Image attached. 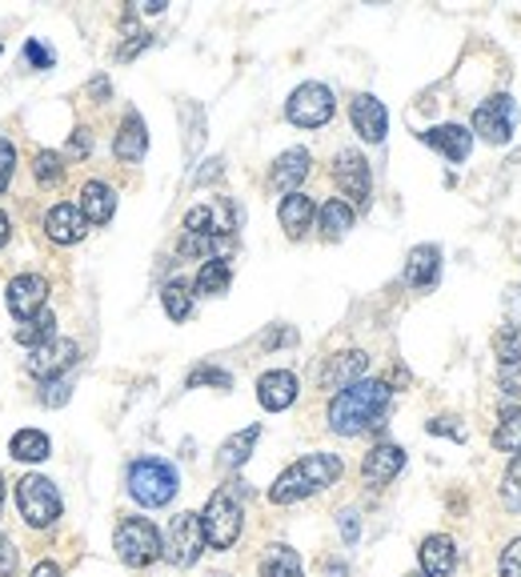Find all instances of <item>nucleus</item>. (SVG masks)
Here are the masks:
<instances>
[{
    "label": "nucleus",
    "instance_id": "obj_1",
    "mask_svg": "<svg viewBox=\"0 0 521 577\" xmlns=\"http://www.w3.org/2000/svg\"><path fill=\"white\" fill-rule=\"evenodd\" d=\"M389 401H393V385L381 378H361L337 389V398L329 401V429L337 437H361L366 429H378L386 422Z\"/></svg>",
    "mask_w": 521,
    "mask_h": 577
},
{
    "label": "nucleus",
    "instance_id": "obj_2",
    "mask_svg": "<svg viewBox=\"0 0 521 577\" xmlns=\"http://www.w3.org/2000/svg\"><path fill=\"white\" fill-rule=\"evenodd\" d=\"M341 473H345V466L337 454H305L269 486V501H273V505H297V501L337 486Z\"/></svg>",
    "mask_w": 521,
    "mask_h": 577
},
{
    "label": "nucleus",
    "instance_id": "obj_3",
    "mask_svg": "<svg viewBox=\"0 0 521 577\" xmlns=\"http://www.w3.org/2000/svg\"><path fill=\"white\" fill-rule=\"evenodd\" d=\"M181 489V478L177 469L161 461V457H137L133 466H129V498L144 510H161L169 501L177 498Z\"/></svg>",
    "mask_w": 521,
    "mask_h": 577
},
{
    "label": "nucleus",
    "instance_id": "obj_4",
    "mask_svg": "<svg viewBox=\"0 0 521 577\" xmlns=\"http://www.w3.org/2000/svg\"><path fill=\"white\" fill-rule=\"evenodd\" d=\"M112 545L129 569H149L156 557H165V537L149 518H121L112 530Z\"/></svg>",
    "mask_w": 521,
    "mask_h": 577
},
{
    "label": "nucleus",
    "instance_id": "obj_5",
    "mask_svg": "<svg viewBox=\"0 0 521 577\" xmlns=\"http://www.w3.org/2000/svg\"><path fill=\"white\" fill-rule=\"evenodd\" d=\"M241 525H245L241 501H237L234 489L221 486L209 498L205 513H200V533H205V545H213V549H234L237 537H241Z\"/></svg>",
    "mask_w": 521,
    "mask_h": 577
},
{
    "label": "nucleus",
    "instance_id": "obj_6",
    "mask_svg": "<svg viewBox=\"0 0 521 577\" xmlns=\"http://www.w3.org/2000/svg\"><path fill=\"white\" fill-rule=\"evenodd\" d=\"M17 505H21V518L33 530H48L61 518V510H65L56 486L48 478H41V473H29V478L17 481Z\"/></svg>",
    "mask_w": 521,
    "mask_h": 577
},
{
    "label": "nucleus",
    "instance_id": "obj_7",
    "mask_svg": "<svg viewBox=\"0 0 521 577\" xmlns=\"http://www.w3.org/2000/svg\"><path fill=\"white\" fill-rule=\"evenodd\" d=\"M333 112H337V100H333L329 85H322V80H305L285 100V117L297 129H322V124L333 121Z\"/></svg>",
    "mask_w": 521,
    "mask_h": 577
},
{
    "label": "nucleus",
    "instance_id": "obj_8",
    "mask_svg": "<svg viewBox=\"0 0 521 577\" xmlns=\"http://www.w3.org/2000/svg\"><path fill=\"white\" fill-rule=\"evenodd\" d=\"M241 229V209H237L229 197H217L209 205H193L185 213V233L189 237H209V241H221V237H234Z\"/></svg>",
    "mask_w": 521,
    "mask_h": 577
},
{
    "label": "nucleus",
    "instance_id": "obj_9",
    "mask_svg": "<svg viewBox=\"0 0 521 577\" xmlns=\"http://www.w3.org/2000/svg\"><path fill=\"white\" fill-rule=\"evenodd\" d=\"M333 181L341 189L345 205L354 209H369V197H373V177H369V161L357 149H341L333 156Z\"/></svg>",
    "mask_w": 521,
    "mask_h": 577
},
{
    "label": "nucleus",
    "instance_id": "obj_10",
    "mask_svg": "<svg viewBox=\"0 0 521 577\" xmlns=\"http://www.w3.org/2000/svg\"><path fill=\"white\" fill-rule=\"evenodd\" d=\"M518 129V100L510 92H493L474 109V133L486 144H506Z\"/></svg>",
    "mask_w": 521,
    "mask_h": 577
},
{
    "label": "nucleus",
    "instance_id": "obj_11",
    "mask_svg": "<svg viewBox=\"0 0 521 577\" xmlns=\"http://www.w3.org/2000/svg\"><path fill=\"white\" fill-rule=\"evenodd\" d=\"M205 549V533H200V513H177L169 522V537H165V557L173 566H193Z\"/></svg>",
    "mask_w": 521,
    "mask_h": 577
},
{
    "label": "nucleus",
    "instance_id": "obj_12",
    "mask_svg": "<svg viewBox=\"0 0 521 577\" xmlns=\"http://www.w3.org/2000/svg\"><path fill=\"white\" fill-rule=\"evenodd\" d=\"M77 341L68 337H56V341L41 345V349H29L24 357V373H33L36 381H48V378H65L68 369L77 366Z\"/></svg>",
    "mask_w": 521,
    "mask_h": 577
},
{
    "label": "nucleus",
    "instance_id": "obj_13",
    "mask_svg": "<svg viewBox=\"0 0 521 577\" xmlns=\"http://www.w3.org/2000/svg\"><path fill=\"white\" fill-rule=\"evenodd\" d=\"M4 301H9V313L17 317V322H29V317H36V313L45 309L48 281L41 277V273H21V277L9 281V293H4Z\"/></svg>",
    "mask_w": 521,
    "mask_h": 577
},
{
    "label": "nucleus",
    "instance_id": "obj_14",
    "mask_svg": "<svg viewBox=\"0 0 521 577\" xmlns=\"http://www.w3.org/2000/svg\"><path fill=\"white\" fill-rule=\"evenodd\" d=\"M366 369H369L366 349H345V353L325 357V366L317 369L313 378H317V385L322 389H345V385H354V381L366 378Z\"/></svg>",
    "mask_w": 521,
    "mask_h": 577
},
{
    "label": "nucleus",
    "instance_id": "obj_15",
    "mask_svg": "<svg viewBox=\"0 0 521 577\" xmlns=\"http://www.w3.org/2000/svg\"><path fill=\"white\" fill-rule=\"evenodd\" d=\"M349 121H354L357 137L369 144H381L389 133V112L386 105H381L373 92H361V97H354V105H349Z\"/></svg>",
    "mask_w": 521,
    "mask_h": 577
},
{
    "label": "nucleus",
    "instance_id": "obj_16",
    "mask_svg": "<svg viewBox=\"0 0 521 577\" xmlns=\"http://www.w3.org/2000/svg\"><path fill=\"white\" fill-rule=\"evenodd\" d=\"M297 393H301L297 373H289V369H269V373L257 378V401L269 413H285L297 401Z\"/></svg>",
    "mask_w": 521,
    "mask_h": 577
},
{
    "label": "nucleus",
    "instance_id": "obj_17",
    "mask_svg": "<svg viewBox=\"0 0 521 577\" xmlns=\"http://www.w3.org/2000/svg\"><path fill=\"white\" fill-rule=\"evenodd\" d=\"M401 469H405V449L393 442H381V445H373L366 454V461H361V478H366V486L381 489L398 478Z\"/></svg>",
    "mask_w": 521,
    "mask_h": 577
},
{
    "label": "nucleus",
    "instance_id": "obj_18",
    "mask_svg": "<svg viewBox=\"0 0 521 577\" xmlns=\"http://www.w3.org/2000/svg\"><path fill=\"white\" fill-rule=\"evenodd\" d=\"M310 173H313L310 149H285V153L273 161V168H269V185L289 197V193H301V181L310 177Z\"/></svg>",
    "mask_w": 521,
    "mask_h": 577
},
{
    "label": "nucleus",
    "instance_id": "obj_19",
    "mask_svg": "<svg viewBox=\"0 0 521 577\" xmlns=\"http://www.w3.org/2000/svg\"><path fill=\"white\" fill-rule=\"evenodd\" d=\"M422 141L430 144V149H437L445 161H454V165H462V161L474 153V133H469L466 124H433V129L422 133Z\"/></svg>",
    "mask_w": 521,
    "mask_h": 577
},
{
    "label": "nucleus",
    "instance_id": "obj_20",
    "mask_svg": "<svg viewBox=\"0 0 521 577\" xmlns=\"http://www.w3.org/2000/svg\"><path fill=\"white\" fill-rule=\"evenodd\" d=\"M442 281V249L437 244H417L405 257V285L410 288H433Z\"/></svg>",
    "mask_w": 521,
    "mask_h": 577
},
{
    "label": "nucleus",
    "instance_id": "obj_21",
    "mask_svg": "<svg viewBox=\"0 0 521 577\" xmlns=\"http://www.w3.org/2000/svg\"><path fill=\"white\" fill-rule=\"evenodd\" d=\"M278 217L289 241H301L313 229V221H317V200L305 197V193H289V197H281Z\"/></svg>",
    "mask_w": 521,
    "mask_h": 577
},
{
    "label": "nucleus",
    "instance_id": "obj_22",
    "mask_svg": "<svg viewBox=\"0 0 521 577\" xmlns=\"http://www.w3.org/2000/svg\"><path fill=\"white\" fill-rule=\"evenodd\" d=\"M144 149H149V129H144V117L137 109L124 112L121 129H117V137H112V153L121 156L124 165H137L144 156Z\"/></svg>",
    "mask_w": 521,
    "mask_h": 577
},
{
    "label": "nucleus",
    "instance_id": "obj_23",
    "mask_svg": "<svg viewBox=\"0 0 521 577\" xmlns=\"http://www.w3.org/2000/svg\"><path fill=\"white\" fill-rule=\"evenodd\" d=\"M417 557H422L425 577H449L457 569V542L445 537V533H430L422 549H417Z\"/></svg>",
    "mask_w": 521,
    "mask_h": 577
},
{
    "label": "nucleus",
    "instance_id": "obj_24",
    "mask_svg": "<svg viewBox=\"0 0 521 577\" xmlns=\"http://www.w3.org/2000/svg\"><path fill=\"white\" fill-rule=\"evenodd\" d=\"M45 229L48 237H53L56 244H77L80 237L89 233V221H85V213L77 209V205H53L45 217Z\"/></svg>",
    "mask_w": 521,
    "mask_h": 577
},
{
    "label": "nucleus",
    "instance_id": "obj_25",
    "mask_svg": "<svg viewBox=\"0 0 521 577\" xmlns=\"http://www.w3.org/2000/svg\"><path fill=\"white\" fill-rule=\"evenodd\" d=\"M77 209L85 213L89 225H109L112 213H117V193H112V185H105V181H89V185L80 189Z\"/></svg>",
    "mask_w": 521,
    "mask_h": 577
},
{
    "label": "nucleus",
    "instance_id": "obj_26",
    "mask_svg": "<svg viewBox=\"0 0 521 577\" xmlns=\"http://www.w3.org/2000/svg\"><path fill=\"white\" fill-rule=\"evenodd\" d=\"M229 285H234V265H229L225 257H213V261H205V265L197 269L193 293H200V297H221V293H229Z\"/></svg>",
    "mask_w": 521,
    "mask_h": 577
},
{
    "label": "nucleus",
    "instance_id": "obj_27",
    "mask_svg": "<svg viewBox=\"0 0 521 577\" xmlns=\"http://www.w3.org/2000/svg\"><path fill=\"white\" fill-rule=\"evenodd\" d=\"M317 221H322L325 241H341V237L354 229L357 209H354V205H345L341 197H333V200H325L322 209H317Z\"/></svg>",
    "mask_w": 521,
    "mask_h": 577
},
{
    "label": "nucleus",
    "instance_id": "obj_28",
    "mask_svg": "<svg viewBox=\"0 0 521 577\" xmlns=\"http://www.w3.org/2000/svg\"><path fill=\"white\" fill-rule=\"evenodd\" d=\"M257 437H261V425H249V429L234 433L229 442H221V449H217V466L221 469H241L249 457H253V445Z\"/></svg>",
    "mask_w": 521,
    "mask_h": 577
},
{
    "label": "nucleus",
    "instance_id": "obj_29",
    "mask_svg": "<svg viewBox=\"0 0 521 577\" xmlns=\"http://www.w3.org/2000/svg\"><path fill=\"white\" fill-rule=\"evenodd\" d=\"M9 454L17 457V461L36 466V461H45V457L53 454V442H48V433L41 429H17L9 442Z\"/></svg>",
    "mask_w": 521,
    "mask_h": 577
},
{
    "label": "nucleus",
    "instance_id": "obj_30",
    "mask_svg": "<svg viewBox=\"0 0 521 577\" xmlns=\"http://www.w3.org/2000/svg\"><path fill=\"white\" fill-rule=\"evenodd\" d=\"M261 577H305L301 554L289 545H269L265 557H261Z\"/></svg>",
    "mask_w": 521,
    "mask_h": 577
},
{
    "label": "nucleus",
    "instance_id": "obj_31",
    "mask_svg": "<svg viewBox=\"0 0 521 577\" xmlns=\"http://www.w3.org/2000/svg\"><path fill=\"white\" fill-rule=\"evenodd\" d=\"M17 341H21L24 349H41V345L56 341V317L41 309L36 317H29V322L17 325Z\"/></svg>",
    "mask_w": 521,
    "mask_h": 577
},
{
    "label": "nucleus",
    "instance_id": "obj_32",
    "mask_svg": "<svg viewBox=\"0 0 521 577\" xmlns=\"http://www.w3.org/2000/svg\"><path fill=\"white\" fill-rule=\"evenodd\" d=\"M493 449H501V454H518L521 449V405L518 401H510V405L501 410V422H498V429H493Z\"/></svg>",
    "mask_w": 521,
    "mask_h": 577
},
{
    "label": "nucleus",
    "instance_id": "obj_33",
    "mask_svg": "<svg viewBox=\"0 0 521 577\" xmlns=\"http://www.w3.org/2000/svg\"><path fill=\"white\" fill-rule=\"evenodd\" d=\"M161 305H165L169 322H189L193 317V288L189 281H169L161 288Z\"/></svg>",
    "mask_w": 521,
    "mask_h": 577
},
{
    "label": "nucleus",
    "instance_id": "obj_34",
    "mask_svg": "<svg viewBox=\"0 0 521 577\" xmlns=\"http://www.w3.org/2000/svg\"><path fill=\"white\" fill-rule=\"evenodd\" d=\"M493 353H498L501 369H521V337L501 325L498 334H493Z\"/></svg>",
    "mask_w": 521,
    "mask_h": 577
},
{
    "label": "nucleus",
    "instance_id": "obj_35",
    "mask_svg": "<svg viewBox=\"0 0 521 577\" xmlns=\"http://www.w3.org/2000/svg\"><path fill=\"white\" fill-rule=\"evenodd\" d=\"M33 173H36V185H41V189H48V185H61V177H65L61 153H48V149H41V153L33 156Z\"/></svg>",
    "mask_w": 521,
    "mask_h": 577
},
{
    "label": "nucleus",
    "instance_id": "obj_36",
    "mask_svg": "<svg viewBox=\"0 0 521 577\" xmlns=\"http://www.w3.org/2000/svg\"><path fill=\"white\" fill-rule=\"evenodd\" d=\"M501 501L521 513V449L513 454L510 469H506V478H501Z\"/></svg>",
    "mask_w": 521,
    "mask_h": 577
},
{
    "label": "nucleus",
    "instance_id": "obj_37",
    "mask_svg": "<svg viewBox=\"0 0 521 577\" xmlns=\"http://www.w3.org/2000/svg\"><path fill=\"white\" fill-rule=\"evenodd\" d=\"M189 389H200V385H217V389H234V373H225L217 366H197L185 381Z\"/></svg>",
    "mask_w": 521,
    "mask_h": 577
},
{
    "label": "nucleus",
    "instance_id": "obj_38",
    "mask_svg": "<svg viewBox=\"0 0 521 577\" xmlns=\"http://www.w3.org/2000/svg\"><path fill=\"white\" fill-rule=\"evenodd\" d=\"M73 398V378H48V381H41V401L45 405H65V401Z\"/></svg>",
    "mask_w": 521,
    "mask_h": 577
},
{
    "label": "nucleus",
    "instance_id": "obj_39",
    "mask_svg": "<svg viewBox=\"0 0 521 577\" xmlns=\"http://www.w3.org/2000/svg\"><path fill=\"white\" fill-rule=\"evenodd\" d=\"M501 309H506V329L521 337V285H510L501 293Z\"/></svg>",
    "mask_w": 521,
    "mask_h": 577
},
{
    "label": "nucleus",
    "instance_id": "obj_40",
    "mask_svg": "<svg viewBox=\"0 0 521 577\" xmlns=\"http://www.w3.org/2000/svg\"><path fill=\"white\" fill-rule=\"evenodd\" d=\"M498 574L501 577H521V537H513L498 557Z\"/></svg>",
    "mask_w": 521,
    "mask_h": 577
},
{
    "label": "nucleus",
    "instance_id": "obj_41",
    "mask_svg": "<svg viewBox=\"0 0 521 577\" xmlns=\"http://www.w3.org/2000/svg\"><path fill=\"white\" fill-rule=\"evenodd\" d=\"M12 173H17V144L9 137H0V193L9 189Z\"/></svg>",
    "mask_w": 521,
    "mask_h": 577
},
{
    "label": "nucleus",
    "instance_id": "obj_42",
    "mask_svg": "<svg viewBox=\"0 0 521 577\" xmlns=\"http://www.w3.org/2000/svg\"><path fill=\"white\" fill-rule=\"evenodd\" d=\"M337 525H341L345 545H354L357 537H361V518H357V510H341V513H337Z\"/></svg>",
    "mask_w": 521,
    "mask_h": 577
},
{
    "label": "nucleus",
    "instance_id": "obj_43",
    "mask_svg": "<svg viewBox=\"0 0 521 577\" xmlns=\"http://www.w3.org/2000/svg\"><path fill=\"white\" fill-rule=\"evenodd\" d=\"M17 562H21V557H17L12 542L0 533V577H17Z\"/></svg>",
    "mask_w": 521,
    "mask_h": 577
},
{
    "label": "nucleus",
    "instance_id": "obj_44",
    "mask_svg": "<svg viewBox=\"0 0 521 577\" xmlns=\"http://www.w3.org/2000/svg\"><path fill=\"white\" fill-rule=\"evenodd\" d=\"M24 56H29V61H33V68H53V48H45L41 45V41H29V45H24Z\"/></svg>",
    "mask_w": 521,
    "mask_h": 577
},
{
    "label": "nucleus",
    "instance_id": "obj_45",
    "mask_svg": "<svg viewBox=\"0 0 521 577\" xmlns=\"http://www.w3.org/2000/svg\"><path fill=\"white\" fill-rule=\"evenodd\" d=\"M149 45H153V36H149V33H133V41H129V45L117 48V56H121V61H133V56L141 53V48H149Z\"/></svg>",
    "mask_w": 521,
    "mask_h": 577
},
{
    "label": "nucleus",
    "instance_id": "obj_46",
    "mask_svg": "<svg viewBox=\"0 0 521 577\" xmlns=\"http://www.w3.org/2000/svg\"><path fill=\"white\" fill-rule=\"evenodd\" d=\"M89 149H93V133H89V129H77V133H73V141H68V153H73V156H89Z\"/></svg>",
    "mask_w": 521,
    "mask_h": 577
},
{
    "label": "nucleus",
    "instance_id": "obj_47",
    "mask_svg": "<svg viewBox=\"0 0 521 577\" xmlns=\"http://www.w3.org/2000/svg\"><path fill=\"white\" fill-rule=\"evenodd\" d=\"M225 173V161L221 156H213V161H205V168L197 173V185H209V181H217Z\"/></svg>",
    "mask_w": 521,
    "mask_h": 577
},
{
    "label": "nucleus",
    "instance_id": "obj_48",
    "mask_svg": "<svg viewBox=\"0 0 521 577\" xmlns=\"http://www.w3.org/2000/svg\"><path fill=\"white\" fill-rule=\"evenodd\" d=\"M425 429H430V433H449L454 442H466V433L454 429V425H445V417H437V422H430V425H425Z\"/></svg>",
    "mask_w": 521,
    "mask_h": 577
},
{
    "label": "nucleus",
    "instance_id": "obj_49",
    "mask_svg": "<svg viewBox=\"0 0 521 577\" xmlns=\"http://www.w3.org/2000/svg\"><path fill=\"white\" fill-rule=\"evenodd\" d=\"M33 577H61V566H56V562H41V566L33 569Z\"/></svg>",
    "mask_w": 521,
    "mask_h": 577
},
{
    "label": "nucleus",
    "instance_id": "obj_50",
    "mask_svg": "<svg viewBox=\"0 0 521 577\" xmlns=\"http://www.w3.org/2000/svg\"><path fill=\"white\" fill-rule=\"evenodd\" d=\"M9 237H12V221L4 217V213H0V249L9 244Z\"/></svg>",
    "mask_w": 521,
    "mask_h": 577
},
{
    "label": "nucleus",
    "instance_id": "obj_51",
    "mask_svg": "<svg viewBox=\"0 0 521 577\" xmlns=\"http://www.w3.org/2000/svg\"><path fill=\"white\" fill-rule=\"evenodd\" d=\"M0 505H4V478H0Z\"/></svg>",
    "mask_w": 521,
    "mask_h": 577
},
{
    "label": "nucleus",
    "instance_id": "obj_52",
    "mask_svg": "<svg viewBox=\"0 0 521 577\" xmlns=\"http://www.w3.org/2000/svg\"><path fill=\"white\" fill-rule=\"evenodd\" d=\"M410 577H425V574H410Z\"/></svg>",
    "mask_w": 521,
    "mask_h": 577
},
{
    "label": "nucleus",
    "instance_id": "obj_53",
    "mask_svg": "<svg viewBox=\"0 0 521 577\" xmlns=\"http://www.w3.org/2000/svg\"><path fill=\"white\" fill-rule=\"evenodd\" d=\"M213 577H225V574H213Z\"/></svg>",
    "mask_w": 521,
    "mask_h": 577
}]
</instances>
